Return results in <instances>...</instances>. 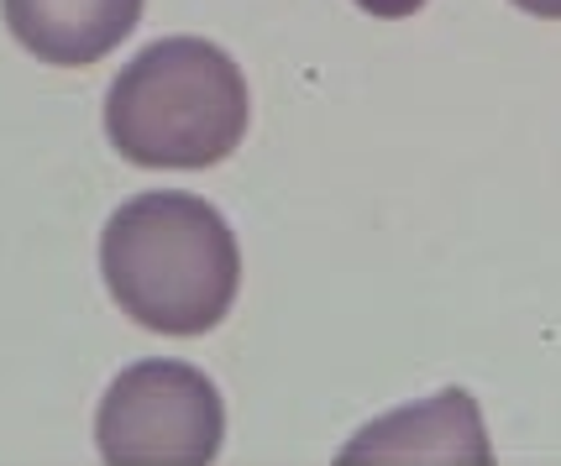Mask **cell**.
Returning a JSON list of instances; mask_svg holds the SVG:
<instances>
[{
	"label": "cell",
	"instance_id": "cell-4",
	"mask_svg": "<svg viewBox=\"0 0 561 466\" xmlns=\"http://www.w3.org/2000/svg\"><path fill=\"white\" fill-rule=\"evenodd\" d=\"M336 466H493V445L478 398L446 388L363 424L336 451Z\"/></svg>",
	"mask_w": 561,
	"mask_h": 466
},
{
	"label": "cell",
	"instance_id": "cell-1",
	"mask_svg": "<svg viewBox=\"0 0 561 466\" xmlns=\"http://www.w3.org/2000/svg\"><path fill=\"white\" fill-rule=\"evenodd\" d=\"M100 272L126 319L158 336H205L231 315L242 252L210 199L152 189L100 231Z\"/></svg>",
	"mask_w": 561,
	"mask_h": 466
},
{
	"label": "cell",
	"instance_id": "cell-2",
	"mask_svg": "<svg viewBox=\"0 0 561 466\" xmlns=\"http://www.w3.org/2000/svg\"><path fill=\"white\" fill-rule=\"evenodd\" d=\"M247 121L242 69L205 37L147 43L105 95V137L137 168H216L242 148Z\"/></svg>",
	"mask_w": 561,
	"mask_h": 466
},
{
	"label": "cell",
	"instance_id": "cell-7",
	"mask_svg": "<svg viewBox=\"0 0 561 466\" xmlns=\"http://www.w3.org/2000/svg\"><path fill=\"white\" fill-rule=\"evenodd\" d=\"M514 5L530 16H546V22H561V0H514Z\"/></svg>",
	"mask_w": 561,
	"mask_h": 466
},
{
	"label": "cell",
	"instance_id": "cell-6",
	"mask_svg": "<svg viewBox=\"0 0 561 466\" xmlns=\"http://www.w3.org/2000/svg\"><path fill=\"white\" fill-rule=\"evenodd\" d=\"M367 16H383V22H399V16H415L425 0H357Z\"/></svg>",
	"mask_w": 561,
	"mask_h": 466
},
{
	"label": "cell",
	"instance_id": "cell-5",
	"mask_svg": "<svg viewBox=\"0 0 561 466\" xmlns=\"http://www.w3.org/2000/svg\"><path fill=\"white\" fill-rule=\"evenodd\" d=\"M11 37L53 69L100 63L142 22V0H0Z\"/></svg>",
	"mask_w": 561,
	"mask_h": 466
},
{
	"label": "cell",
	"instance_id": "cell-3",
	"mask_svg": "<svg viewBox=\"0 0 561 466\" xmlns=\"http://www.w3.org/2000/svg\"><path fill=\"white\" fill-rule=\"evenodd\" d=\"M226 409L216 383L190 362L126 368L95 415V445L111 466H210L220 456Z\"/></svg>",
	"mask_w": 561,
	"mask_h": 466
}]
</instances>
